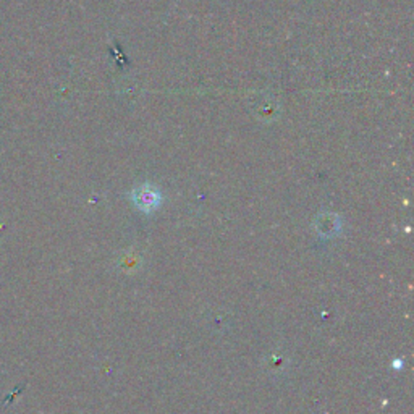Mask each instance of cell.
<instances>
[{
  "mask_svg": "<svg viewBox=\"0 0 414 414\" xmlns=\"http://www.w3.org/2000/svg\"><path fill=\"white\" fill-rule=\"evenodd\" d=\"M136 202L144 207L154 206L157 202V194L151 191V189H139L136 194Z\"/></svg>",
  "mask_w": 414,
  "mask_h": 414,
  "instance_id": "1",
  "label": "cell"
}]
</instances>
